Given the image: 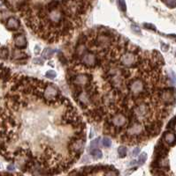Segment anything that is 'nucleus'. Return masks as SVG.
<instances>
[{
  "mask_svg": "<svg viewBox=\"0 0 176 176\" xmlns=\"http://www.w3.org/2000/svg\"><path fill=\"white\" fill-rule=\"evenodd\" d=\"M99 141H100V138H97V139H95L94 141H92V142H91V144H90V146H91L93 149H95L96 147H97V146H98Z\"/></svg>",
  "mask_w": 176,
  "mask_h": 176,
  "instance_id": "nucleus-21",
  "label": "nucleus"
},
{
  "mask_svg": "<svg viewBox=\"0 0 176 176\" xmlns=\"http://www.w3.org/2000/svg\"><path fill=\"white\" fill-rule=\"evenodd\" d=\"M163 138H164L165 143H167L169 145H174L176 143V135L171 131L165 132Z\"/></svg>",
  "mask_w": 176,
  "mask_h": 176,
  "instance_id": "nucleus-4",
  "label": "nucleus"
},
{
  "mask_svg": "<svg viewBox=\"0 0 176 176\" xmlns=\"http://www.w3.org/2000/svg\"><path fill=\"white\" fill-rule=\"evenodd\" d=\"M119 6L120 10H122L123 12L127 11V5H126L125 0H119Z\"/></svg>",
  "mask_w": 176,
  "mask_h": 176,
  "instance_id": "nucleus-17",
  "label": "nucleus"
},
{
  "mask_svg": "<svg viewBox=\"0 0 176 176\" xmlns=\"http://www.w3.org/2000/svg\"><path fill=\"white\" fill-rule=\"evenodd\" d=\"M87 75H78L75 78H74V83L77 85H83L87 83Z\"/></svg>",
  "mask_w": 176,
  "mask_h": 176,
  "instance_id": "nucleus-10",
  "label": "nucleus"
},
{
  "mask_svg": "<svg viewBox=\"0 0 176 176\" xmlns=\"http://www.w3.org/2000/svg\"><path fill=\"white\" fill-rule=\"evenodd\" d=\"M59 2L58 0H52V1L47 5V11L48 12H52V11H55L57 10V8L59 7Z\"/></svg>",
  "mask_w": 176,
  "mask_h": 176,
  "instance_id": "nucleus-9",
  "label": "nucleus"
},
{
  "mask_svg": "<svg viewBox=\"0 0 176 176\" xmlns=\"http://www.w3.org/2000/svg\"><path fill=\"white\" fill-rule=\"evenodd\" d=\"M6 28L9 30H17L20 28V21L14 17H10L7 20Z\"/></svg>",
  "mask_w": 176,
  "mask_h": 176,
  "instance_id": "nucleus-5",
  "label": "nucleus"
},
{
  "mask_svg": "<svg viewBox=\"0 0 176 176\" xmlns=\"http://www.w3.org/2000/svg\"><path fill=\"white\" fill-rule=\"evenodd\" d=\"M54 53H55V50L51 49L50 48H46L43 52V57L45 58V59H49L53 56Z\"/></svg>",
  "mask_w": 176,
  "mask_h": 176,
  "instance_id": "nucleus-11",
  "label": "nucleus"
},
{
  "mask_svg": "<svg viewBox=\"0 0 176 176\" xmlns=\"http://www.w3.org/2000/svg\"><path fill=\"white\" fill-rule=\"evenodd\" d=\"M146 160H147V153L146 152H142V154H140L139 159H138L139 164L142 165V164H144L146 162Z\"/></svg>",
  "mask_w": 176,
  "mask_h": 176,
  "instance_id": "nucleus-15",
  "label": "nucleus"
},
{
  "mask_svg": "<svg viewBox=\"0 0 176 176\" xmlns=\"http://www.w3.org/2000/svg\"><path fill=\"white\" fill-rule=\"evenodd\" d=\"M127 150L124 146H120L118 149V153H119V155L120 158H125L127 156Z\"/></svg>",
  "mask_w": 176,
  "mask_h": 176,
  "instance_id": "nucleus-13",
  "label": "nucleus"
},
{
  "mask_svg": "<svg viewBox=\"0 0 176 176\" xmlns=\"http://www.w3.org/2000/svg\"><path fill=\"white\" fill-rule=\"evenodd\" d=\"M139 152H140V149H139V148H136V149H135V150L133 151V155H134V156H137V155L139 154Z\"/></svg>",
  "mask_w": 176,
  "mask_h": 176,
  "instance_id": "nucleus-24",
  "label": "nucleus"
},
{
  "mask_svg": "<svg viewBox=\"0 0 176 176\" xmlns=\"http://www.w3.org/2000/svg\"><path fill=\"white\" fill-rule=\"evenodd\" d=\"M23 56L27 57L24 53H22V52H21V51H15V52H14V57L15 58H21Z\"/></svg>",
  "mask_w": 176,
  "mask_h": 176,
  "instance_id": "nucleus-22",
  "label": "nucleus"
},
{
  "mask_svg": "<svg viewBox=\"0 0 176 176\" xmlns=\"http://www.w3.org/2000/svg\"><path fill=\"white\" fill-rule=\"evenodd\" d=\"M82 62H83V64H86V65L93 66V65L96 64L97 59H96V57H94L93 54H91V53H88V54H86V55L84 56V57L82 58Z\"/></svg>",
  "mask_w": 176,
  "mask_h": 176,
  "instance_id": "nucleus-6",
  "label": "nucleus"
},
{
  "mask_svg": "<svg viewBox=\"0 0 176 176\" xmlns=\"http://www.w3.org/2000/svg\"><path fill=\"white\" fill-rule=\"evenodd\" d=\"M34 63H36V64H44V60L43 59H41V58H36V59H34Z\"/></svg>",
  "mask_w": 176,
  "mask_h": 176,
  "instance_id": "nucleus-23",
  "label": "nucleus"
},
{
  "mask_svg": "<svg viewBox=\"0 0 176 176\" xmlns=\"http://www.w3.org/2000/svg\"><path fill=\"white\" fill-rule=\"evenodd\" d=\"M7 169H8L9 171H13V170H14V165H8Z\"/></svg>",
  "mask_w": 176,
  "mask_h": 176,
  "instance_id": "nucleus-27",
  "label": "nucleus"
},
{
  "mask_svg": "<svg viewBox=\"0 0 176 176\" xmlns=\"http://www.w3.org/2000/svg\"><path fill=\"white\" fill-rule=\"evenodd\" d=\"M58 89L53 86V85H49L44 90V97L45 98V100H53L58 96Z\"/></svg>",
  "mask_w": 176,
  "mask_h": 176,
  "instance_id": "nucleus-1",
  "label": "nucleus"
},
{
  "mask_svg": "<svg viewBox=\"0 0 176 176\" xmlns=\"http://www.w3.org/2000/svg\"><path fill=\"white\" fill-rule=\"evenodd\" d=\"M14 44L18 49H25L27 47L28 42L24 35H19L14 38Z\"/></svg>",
  "mask_w": 176,
  "mask_h": 176,
  "instance_id": "nucleus-3",
  "label": "nucleus"
},
{
  "mask_svg": "<svg viewBox=\"0 0 176 176\" xmlns=\"http://www.w3.org/2000/svg\"><path fill=\"white\" fill-rule=\"evenodd\" d=\"M163 2L170 8L176 7V0H163Z\"/></svg>",
  "mask_w": 176,
  "mask_h": 176,
  "instance_id": "nucleus-14",
  "label": "nucleus"
},
{
  "mask_svg": "<svg viewBox=\"0 0 176 176\" xmlns=\"http://www.w3.org/2000/svg\"><path fill=\"white\" fill-rule=\"evenodd\" d=\"M39 49H40V48L37 46V47H36V50H35V53L36 54V55H38L39 53H40V51H39Z\"/></svg>",
  "mask_w": 176,
  "mask_h": 176,
  "instance_id": "nucleus-26",
  "label": "nucleus"
},
{
  "mask_svg": "<svg viewBox=\"0 0 176 176\" xmlns=\"http://www.w3.org/2000/svg\"><path fill=\"white\" fill-rule=\"evenodd\" d=\"M102 143H103V145H104V147H110V146L112 145V141H111L110 138H108V137H104V138L103 139Z\"/></svg>",
  "mask_w": 176,
  "mask_h": 176,
  "instance_id": "nucleus-18",
  "label": "nucleus"
},
{
  "mask_svg": "<svg viewBox=\"0 0 176 176\" xmlns=\"http://www.w3.org/2000/svg\"><path fill=\"white\" fill-rule=\"evenodd\" d=\"M171 74H172V82L175 84V83H176V76H175L174 72H172V71L171 72Z\"/></svg>",
  "mask_w": 176,
  "mask_h": 176,
  "instance_id": "nucleus-25",
  "label": "nucleus"
},
{
  "mask_svg": "<svg viewBox=\"0 0 176 176\" xmlns=\"http://www.w3.org/2000/svg\"><path fill=\"white\" fill-rule=\"evenodd\" d=\"M121 62H122V64H125V65L132 64L135 62V57H134V55H132V54H127V55H125V56L122 57Z\"/></svg>",
  "mask_w": 176,
  "mask_h": 176,
  "instance_id": "nucleus-8",
  "label": "nucleus"
},
{
  "mask_svg": "<svg viewBox=\"0 0 176 176\" xmlns=\"http://www.w3.org/2000/svg\"><path fill=\"white\" fill-rule=\"evenodd\" d=\"M47 78H54L56 76H57V74H56V72L54 71H48L47 72H46V75H45Z\"/></svg>",
  "mask_w": 176,
  "mask_h": 176,
  "instance_id": "nucleus-19",
  "label": "nucleus"
},
{
  "mask_svg": "<svg viewBox=\"0 0 176 176\" xmlns=\"http://www.w3.org/2000/svg\"><path fill=\"white\" fill-rule=\"evenodd\" d=\"M135 163H136V161H135V160H134V161H132V162H131V163H130V165H135Z\"/></svg>",
  "mask_w": 176,
  "mask_h": 176,
  "instance_id": "nucleus-28",
  "label": "nucleus"
},
{
  "mask_svg": "<svg viewBox=\"0 0 176 176\" xmlns=\"http://www.w3.org/2000/svg\"><path fill=\"white\" fill-rule=\"evenodd\" d=\"M91 155L94 157V158H101L102 156H103V153L100 150H97V149H95L91 151Z\"/></svg>",
  "mask_w": 176,
  "mask_h": 176,
  "instance_id": "nucleus-12",
  "label": "nucleus"
},
{
  "mask_svg": "<svg viewBox=\"0 0 176 176\" xmlns=\"http://www.w3.org/2000/svg\"><path fill=\"white\" fill-rule=\"evenodd\" d=\"M112 122L116 126H122L126 123V118L123 115H117L114 116Z\"/></svg>",
  "mask_w": 176,
  "mask_h": 176,
  "instance_id": "nucleus-7",
  "label": "nucleus"
},
{
  "mask_svg": "<svg viewBox=\"0 0 176 176\" xmlns=\"http://www.w3.org/2000/svg\"><path fill=\"white\" fill-rule=\"evenodd\" d=\"M8 57V49L6 48H3L1 50H0V58H7Z\"/></svg>",
  "mask_w": 176,
  "mask_h": 176,
  "instance_id": "nucleus-16",
  "label": "nucleus"
},
{
  "mask_svg": "<svg viewBox=\"0 0 176 176\" xmlns=\"http://www.w3.org/2000/svg\"><path fill=\"white\" fill-rule=\"evenodd\" d=\"M143 27L146 28V29H150V30H153V31H156V27L152 24H149V23H144Z\"/></svg>",
  "mask_w": 176,
  "mask_h": 176,
  "instance_id": "nucleus-20",
  "label": "nucleus"
},
{
  "mask_svg": "<svg viewBox=\"0 0 176 176\" xmlns=\"http://www.w3.org/2000/svg\"><path fill=\"white\" fill-rule=\"evenodd\" d=\"M131 92L133 93H141L143 89V85H142V82L140 80V79H136V80H134L131 84H130V86H129Z\"/></svg>",
  "mask_w": 176,
  "mask_h": 176,
  "instance_id": "nucleus-2",
  "label": "nucleus"
}]
</instances>
